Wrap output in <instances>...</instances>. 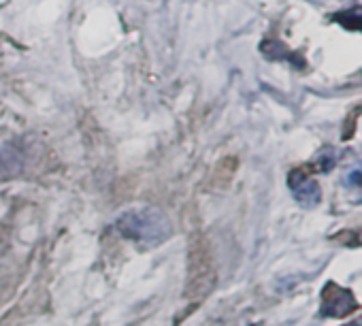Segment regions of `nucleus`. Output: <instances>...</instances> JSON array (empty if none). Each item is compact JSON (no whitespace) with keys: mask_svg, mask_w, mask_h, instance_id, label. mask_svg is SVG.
<instances>
[{"mask_svg":"<svg viewBox=\"0 0 362 326\" xmlns=\"http://www.w3.org/2000/svg\"><path fill=\"white\" fill-rule=\"evenodd\" d=\"M115 228L122 237L134 241L145 250L164 243L173 235V222L168 220V216L162 209L149 205L124 211L115 220Z\"/></svg>","mask_w":362,"mask_h":326,"instance_id":"nucleus-1","label":"nucleus"},{"mask_svg":"<svg viewBox=\"0 0 362 326\" xmlns=\"http://www.w3.org/2000/svg\"><path fill=\"white\" fill-rule=\"evenodd\" d=\"M290 188L296 194V201H300L303 205H315L320 203V188L313 180H309L307 175H303L300 171H294L290 175Z\"/></svg>","mask_w":362,"mask_h":326,"instance_id":"nucleus-2","label":"nucleus"},{"mask_svg":"<svg viewBox=\"0 0 362 326\" xmlns=\"http://www.w3.org/2000/svg\"><path fill=\"white\" fill-rule=\"evenodd\" d=\"M24 171V156L16 147L0 149V180H13Z\"/></svg>","mask_w":362,"mask_h":326,"instance_id":"nucleus-3","label":"nucleus"},{"mask_svg":"<svg viewBox=\"0 0 362 326\" xmlns=\"http://www.w3.org/2000/svg\"><path fill=\"white\" fill-rule=\"evenodd\" d=\"M337 22H341L345 28H354V30H362V7H356L351 11H345V13H339L334 18Z\"/></svg>","mask_w":362,"mask_h":326,"instance_id":"nucleus-4","label":"nucleus"},{"mask_svg":"<svg viewBox=\"0 0 362 326\" xmlns=\"http://www.w3.org/2000/svg\"><path fill=\"white\" fill-rule=\"evenodd\" d=\"M349 184H354V186H362V167L349 173Z\"/></svg>","mask_w":362,"mask_h":326,"instance_id":"nucleus-5","label":"nucleus"}]
</instances>
